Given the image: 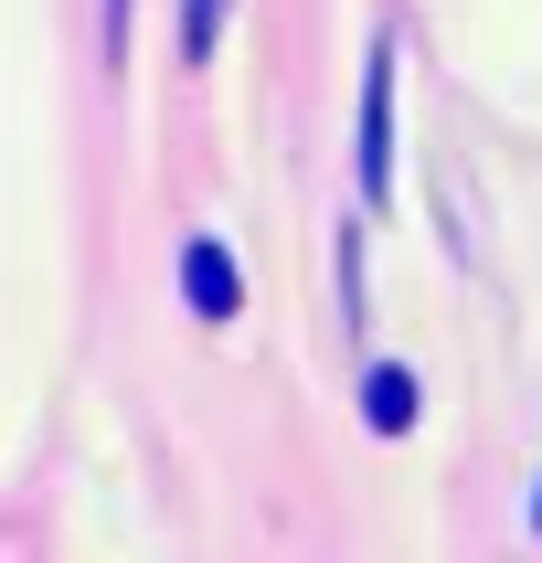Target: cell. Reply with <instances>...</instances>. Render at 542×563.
<instances>
[{"instance_id":"cell-1","label":"cell","mask_w":542,"mask_h":563,"mask_svg":"<svg viewBox=\"0 0 542 563\" xmlns=\"http://www.w3.org/2000/svg\"><path fill=\"white\" fill-rule=\"evenodd\" d=\"M362 202H394V54H373L362 75Z\"/></svg>"},{"instance_id":"cell-2","label":"cell","mask_w":542,"mask_h":563,"mask_svg":"<svg viewBox=\"0 0 542 563\" xmlns=\"http://www.w3.org/2000/svg\"><path fill=\"white\" fill-rule=\"evenodd\" d=\"M181 298L202 319H234V298H245V287H234V255H223L213 234H191V245H181Z\"/></svg>"},{"instance_id":"cell-3","label":"cell","mask_w":542,"mask_h":563,"mask_svg":"<svg viewBox=\"0 0 542 563\" xmlns=\"http://www.w3.org/2000/svg\"><path fill=\"white\" fill-rule=\"evenodd\" d=\"M362 415H373V437H405V426H414V373L383 362V373L362 383Z\"/></svg>"},{"instance_id":"cell-4","label":"cell","mask_w":542,"mask_h":563,"mask_svg":"<svg viewBox=\"0 0 542 563\" xmlns=\"http://www.w3.org/2000/svg\"><path fill=\"white\" fill-rule=\"evenodd\" d=\"M181 43H191V54H213V43H223V0H181Z\"/></svg>"}]
</instances>
